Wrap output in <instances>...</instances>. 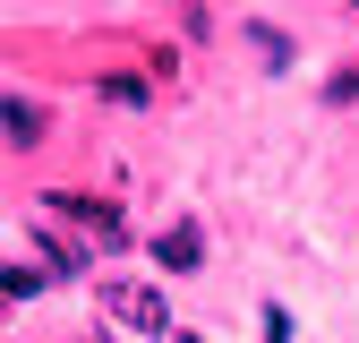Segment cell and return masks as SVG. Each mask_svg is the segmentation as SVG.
Listing matches in <instances>:
<instances>
[{
  "label": "cell",
  "mask_w": 359,
  "mask_h": 343,
  "mask_svg": "<svg viewBox=\"0 0 359 343\" xmlns=\"http://www.w3.org/2000/svg\"><path fill=\"white\" fill-rule=\"evenodd\" d=\"M43 283H52L43 266H0V300H34Z\"/></svg>",
  "instance_id": "cell-7"
},
{
  "label": "cell",
  "mask_w": 359,
  "mask_h": 343,
  "mask_svg": "<svg viewBox=\"0 0 359 343\" xmlns=\"http://www.w3.org/2000/svg\"><path fill=\"white\" fill-rule=\"evenodd\" d=\"M34 240H43V275H60V283L86 275V249H77V240H52V232H34Z\"/></svg>",
  "instance_id": "cell-5"
},
{
  "label": "cell",
  "mask_w": 359,
  "mask_h": 343,
  "mask_svg": "<svg viewBox=\"0 0 359 343\" xmlns=\"http://www.w3.org/2000/svg\"><path fill=\"white\" fill-rule=\"evenodd\" d=\"M103 318L128 335H171V300L154 283H103Z\"/></svg>",
  "instance_id": "cell-2"
},
{
  "label": "cell",
  "mask_w": 359,
  "mask_h": 343,
  "mask_svg": "<svg viewBox=\"0 0 359 343\" xmlns=\"http://www.w3.org/2000/svg\"><path fill=\"white\" fill-rule=\"evenodd\" d=\"M325 103H359V60H342V69L325 77Z\"/></svg>",
  "instance_id": "cell-8"
},
{
  "label": "cell",
  "mask_w": 359,
  "mask_h": 343,
  "mask_svg": "<svg viewBox=\"0 0 359 343\" xmlns=\"http://www.w3.org/2000/svg\"><path fill=\"white\" fill-rule=\"evenodd\" d=\"M0 129H9V146H34L52 120H43V103H26V95H0Z\"/></svg>",
  "instance_id": "cell-4"
},
{
  "label": "cell",
  "mask_w": 359,
  "mask_h": 343,
  "mask_svg": "<svg viewBox=\"0 0 359 343\" xmlns=\"http://www.w3.org/2000/svg\"><path fill=\"white\" fill-rule=\"evenodd\" d=\"M257 343H291V318L274 309V318H265V335H257Z\"/></svg>",
  "instance_id": "cell-10"
},
{
  "label": "cell",
  "mask_w": 359,
  "mask_h": 343,
  "mask_svg": "<svg viewBox=\"0 0 359 343\" xmlns=\"http://www.w3.org/2000/svg\"><path fill=\"white\" fill-rule=\"evenodd\" d=\"M103 103H146V77H103Z\"/></svg>",
  "instance_id": "cell-9"
},
{
  "label": "cell",
  "mask_w": 359,
  "mask_h": 343,
  "mask_svg": "<svg viewBox=\"0 0 359 343\" xmlns=\"http://www.w3.org/2000/svg\"><path fill=\"white\" fill-rule=\"evenodd\" d=\"M171 343H197V335H171Z\"/></svg>",
  "instance_id": "cell-11"
},
{
  "label": "cell",
  "mask_w": 359,
  "mask_h": 343,
  "mask_svg": "<svg viewBox=\"0 0 359 343\" xmlns=\"http://www.w3.org/2000/svg\"><path fill=\"white\" fill-rule=\"evenodd\" d=\"M248 34H257V60H265V69H291V34H283V26H265V18H257Z\"/></svg>",
  "instance_id": "cell-6"
},
{
  "label": "cell",
  "mask_w": 359,
  "mask_h": 343,
  "mask_svg": "<svg viewBox=\"0 0 359 343\" xmlns=\"http://www.w3.org/2000/svg\"><path fill=\"white\" fill-rule=\"evenodd\" d=\"M43 214H52L60 232H86V249H128V214L111 198H86V189H52L43 198Z\"/></svg>",
  "instance_id": "cell-1"
},
{
  "label": "cell",
  "mask_w": 359,
  "mask_h": 343,
  "mask_svg": "<svg viewBox=\"0 0 359 343\" xmlns=\"http://www.w3.org/2000/svg\"><path fill=\"white\" fill-rule=\"evenodd\" d=\"M197 257H205V240H197V224H171V232L154 240V266H171V275H189Z\"/></svg>",
  "instance_id": "cell-3"
}]
</instances>
